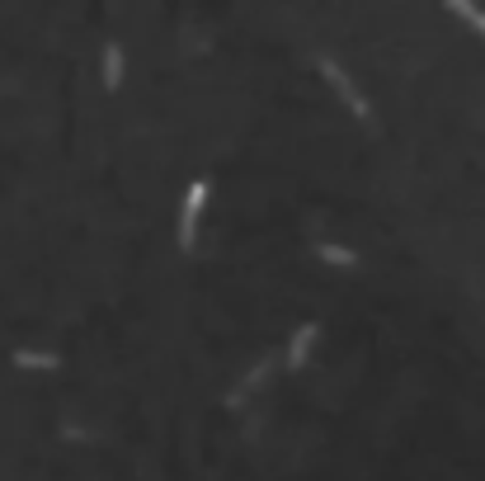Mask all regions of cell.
Returning <instances> with one entry per match:
<instances>
[{"label": "cell", "instance_id": "1", "mask_svg": "<svg viewBox=\"0 0 485 481\" xmlns=\"http://www.w3.org/2000/svg\"><path fill=\"white\" fill-rule=\"evenodd\" d=\"M203 203H207V180H194V184H188V199H184V217H179V245H184V250H194Z\"/></svg>", "mask_w": 485, "mask_h": 481}, {"label": "cell", "instance_id": "2", "mask_svg": "<svg viewBox=\"0 0 485 481\" xmlns=\"http://www.w3.org/2000/svg\"><path fill=\"white\" fill-rule=\"evenodd\" d=\"M321 71L330 76V86H334V90H340V95L349 99V109H353L358 118H368V99L353 90V80H349V71L340 67V61H334V57H321Z\"/></svg>", "mask_w": 485, "mask_h": 481}, {"label": "cell", "instance_id": "3", "mask_svg": "<svg viewBox=\"0 0 485 481\" xmlns=\"http://www.w3.org/2000/svg\"><path fill=\"white\" fill-rule=\"evenodd\" d=\"M311 340H316V326H302L297 336H292V349H288V368H302L307 354H311Z\"/></svg>", "mask_w": 485, "mask_h": 481}, {"label": "cell", "instance_id": "4", "mask_svg": "<svg viewBox=\"0 0 485 481\" xmlns=\"http://www.w3.org/2000/svg\"><path fill=\"white\" fill-rule=\"evenodd\" d=\"M104 86H109V90L123 86V52H118V43L104 48Z\"/></svg>", "mask_w": 485, "mask_h": 481}, {"label": "cell", "instance_id": "5", "mask_svg": "<svg viewBox=\"0 0 485 481\" xmlns=\"http://www.w3.org/2000/svg\"><path fill=\"white\" fill-rule=\"evenodd\" d=\"M316 255H321V260H330V264H353V250H344V245H330V241H321V245H316Z\"/></svg>", "mask_w": 485, "mask_h": 481}, {"label": "cell", "instance_id": "6", "mask_svg": "<svg viewBox=\"0 0 485 481\" xmlns=\"http://www.w3.org/2000/svg\"><path fill=\"white\" fill-rule=\"evenodd\" d=\"M14 364H24V368H52L57 359H52V354H33V349H19V354H14Z\"/></svg>", "mask_w": 485, "mask_h": 481}, {"label": "cell", "instance_id": "7", "mask_svg": "<svg viewBox=\"0 0 485 481\" xmlns=\"http://www.w3.org/2000/svg\"><path fill=\"white\" fill-rule=\"evenodd\" d=\"M448 10H453V14H462V19H467V24H476V29L485 33V10H476V5H462V0H453Z\"/></svg>", "mask_w": 485, "mask_h": 481}]
</instances>
